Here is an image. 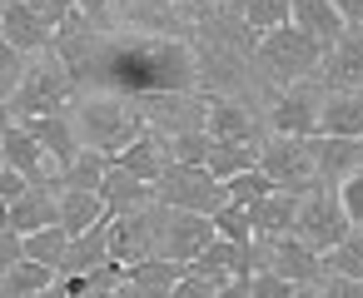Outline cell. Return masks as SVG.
Instances as JSON below:
<instances>
[{
	"label": "cell",
	"instance_id": "obj_1",
	"mask_svg": "<svg viewBox=\"0 0 363 298\" xmlns=\"http://www.w3.org/2000/svg\"><path fill=\"white\" fill-rule=\"evenodd\" d=\"M145 130H150V120H145V110H140L135 100L95 95V100L80 105V134H75V139H80L85 149L110 154V164H115V154H120L125 144H135Z\"/></svg>",
	"mask_w": 363,
	"mask_h": 298
},
{
	"label": "cell",
	"instance_id": "obj_2",
	"mask_svg": "<svg viewBox=\"0 0 363 298\" xmlns=\"http://www.w3.org/2000/svg\"><path fill=\"white\" fill-rule=\"evenodd\" d=\"M75 95H80V85L70 80V70H65L60 60H45V65H35V70L21 75L16 95L6 100V110H0V115L16 120V125H26V120H35V115H60Z\"/></svg>",
	"mask_w": 363,
	"mask_h": 298
},
{
	"label": "cell",
	"instance_id": "obj_3",
	"mask_svg": "<svg viewBox=\"0 0 363 298\" xmlns=\"http://www.w3.org/2000/svg\"><path fill=\"white\" fill-rule=\"evenodd\" d=\"M343 234H353V219L343 214L338 184L308 189V194L298 199V214H294V239H303L313 253H323V248H333Z\"/></svg>",
	"mask_w": 363,
	"mask_h": 298
},
{
	"label": "cell",
	"instance_id": "obj_4",
	"mask_svg": "<svg viewBox=\"0 0 363 298\" xmlns=\"http://www.w3.org/2000/svg\"><path fill=\"white\" fill-rule=\"evenodd\" d=\"M160 204L169 209H189V214H214L224 204V184L204 169V164H164V174L155 179Z\"/></svg>",
	"mask_w": 363,
	"mask_h": 298
},
{
	"label": "cell",
	"instance_id": "obj_5",
	"mask_svg": "<svg viewBox=\"0 0 363 298\" xmlns=\"http://www.w3.org/2000/svg\"><path fill=\"white\" fill-rule=\"evenodd\" d=\"M259 169L274 179V189H289V194H298V199H303L308 189H318V169H313L303 139L274 134V139L259 149Z\"/></svg>",
	"mask_w": 363,
	"mask_h": 298
},
{
	"label": "cell",
	"instance_id": "obj_6",
	"mask_svg": "<svg viewBox=\"0 0 363 298\" xmlns=\"http://www.w3.org/2000/svg\"><path fill=\"white\" fill-rule=\"evenodd\" d=\"M259 268H269V273H279V278H289V283H318L323 258H318L303 239L279 234V239H254V273H259Z\"/></svg>",
	"mask_w": 363,
	"mask_h": 298
},
{
	"label": "cell",
	"instance_id": "obj_7",
	"mask_svg": "<svg viewBox=\"0 0 363 298\" xmlns=\"http://www.w3.org/2000/svg\"><path fill=\"white\" fill-rule=\"evenodd\" d=\"M259 60L279 75V80H298V75H308L318 60H323V50L303 35V30H294V25H279V30H264L259 35Z\"/></svg>",
	"mask_w": 363,
	"mask_h": 298
},
{
	"label": "cell",
	"instance_id": "obj_8",
	"mask_svg": "<svg viewBox=\"0 0 363 298\" xmlns=\"http://www.w3.org/2000/svg\"><path fill=\"white\" fill-rule=\"evenodd\" d=\"M214 219L209 214H189V209H174L164 224H160V258H174V263H189L194 253H204L214 243Z\"/></svg>",
	"mask_w": 363,
	"mask_h": 298
},
{
	"label": "cell",
	"instance_id": "obj_9",
	"mask_svg": "<svg viewBox=\"0 0 363 298\" xmlns=\"http://www.w3.org/2000/svg\"><path fill=\"white\" fill-rule=\"evenodd\" d=\"M160 239V219H150L145 209H125V214H110V258L115 263H140L150 258V243Z\"/></svg>",
	"mask_w": 363,
	"mask_h": 298
},
{
	"label": "cell",
	"instance_id": "obj_10",
	"mask_svg": "<svg viewBox=\"0 0 363 298\" xmlns=\"http://www.w3.org/2000/svg\"><path fill=\"white\" fill-rule=\"evenodd\" d=\"M308 159L323 184H343L348 174L363 169V139H338V134H308Z\"/></svg>",
	"mask_w": 363,
	"mask_h": 298
},
{
	"label": "cell",
	"instance_id": "obj_11",
	"mask_svg": "<svg viewBox=\"0 0 363 298\" xmlns=\"http://www.w3.org/2000/svg\"><path fill=\"white\" fill-rule=\"evenodd\" d=\"M184 273L209 278V283H224V278L254 273V243H229V239H214L204 253H194V258L184 263Z\"/></svg>",
	"mask_w": 363,
	"mask_h": 298
},
{
	"label": "cell",
	"instance_id": "obj_12",
	"mask_svg": "<svg viewBox=\"0 0 363 298\" xmlns=\"http://www.w3.org/2000/svg\"><path fill=\"white\" fill-rule=\"evenodd\" d=\"M0 159H6L16 174H26V184H35V189H45V149L35 144V134L26 130V125H16V120H6V130H0Z\"/></svg>",
	"mask_w": 363,
	"mask_h": 298
},
{
	"label": "cell",
	"instance_id": "obj_13",
	"mask_svg": "<svg viewBox=\"0 0 363 298\" xmlns=\"http://www.w3.org/2000/svg\"><path fill=\"white\" fill-rule=\"evenodd\" d=\"M0 40H6L11 50H21V55H30V50H45V45L55 40V30H50L30 6L6 0V6H0Z\"/></svg>",
	"mask_w": 363,
	"mask_h": 298
},
{
	"label": "cell",
	"instance_id": "obj_14",
	"mask_svg": "<svg viewBox=\"0 0 363 298\" xmlns=\"http://www.w3.org/2000/svg\"><path fill=\"white\" fill-rule=\"evenodd\" d=\"M318 130V95L308 85H294L274 100V134H289V139H308Z\"/></svg>",
	"mask_w": 363,
	"mask_h": 298
},
{
	"label": "cell",
	"instance_id": "obj_15",
	"mask_svg": "<svg viewBox=\"0 0 363 298\" xmlns=\"http://www.w3.org/2000/svg\"><path fill=\"white\" fill-rule=\"evenodd\" d=\"M289 25H294V30H303V35H308V40H313L323 55H328V50L338 45V35L348 30V25H343V16L328 6V0H294Z\"/></svg>",
	"mask_w": 363,
	"mask_h": 298
},
{
	"label": "cell",
	"instance_id": "obj_16",
	"mask_svg": "<svg viewBox=\"0 0 363 298\" xmlns=\"http://www.w3.org/2000/svg\"><path fill=\"white\" fill-rule=\"evenodd\" d=\"M313 134L363 139V90H333L328 100H318V130Z\"/></svg>",
	"mask_w": 363,
	"mask_h": 298
},
{
	"label": "cell",
	"instance_id": "obj_17",
	"mask_svg": "<svg viewBox=\"0 0 363 298\" xmlns=\"http://www.w3.org/2000/svg\"><path fill=\"white\" fill-rule=\"evenodd\" d=\"M26 130L35 134V144L45 149V159H50L60 174L75 164L80 139H75V130H70V120H65V115H35V120H26Z\"/></svg>",
	"mask_w": 363,
	"mask_h": 298
},
{
	"label": "cell",
	"instance_id": "obj_18",
	"mask_svg": "<svg viewBox=\"0 0 363 298\" xmlns=\"http://www.w3.org/2000/svg\"><path fill=\"white\" fill-rule=\"evenodd\" d=\"M323 80L333 90H363V35L343 30L338 45L323 55Z\"/></svg>",
	"mask_w": 363,
	"mask_h": 298
},
{
	"label": "cell",
	"instance_id": "obj_19",
	"mask_svg": "<svg viewBox=\"0 0 363 298\" xmlns=\"http://www.w3.org/2000/svg\"><path fill=\"white\" fill-rule=\"evenodd\" d=\"M294 214H298V194L274 189L259 204H249V229L254 239H279V234H294Z\"/></svg>",
	"mask_w": 363,
	"mask_h": 298
},
{
	"label": "cell",
	"instance_id": "obj_20",
	"mask_svg": "<svg viewBox=\"0 0 363 298\" xmlns=\"http://www.w3.org/2000/svg\"><path fill=\"white\" fill-rule=\"evenodd\" d=\"M164 164H169V154H164V139H160L155 130H145L135 144H125V149L115 154V169H125V174L145 179V184H155V179L164 174Z\"/></svg>",
	"mask_w": 363,
	"mask_h": 298
},
{
	"label": "cell",
	"instance_id": "obj_21",
	"mask_svg": "<svg viewBox=\"0 0 363 298\" xmlns=\"http://www.w3.org/2000/svg\"><path fill=\"white\" fill-rule=\"evenodd\" d=\"M60 229L75 239V234H85V229H95L100 219H110V209H105V199L95 194V189H65L60 199Z\"/></svg>",
	"mask_w": 363,
	"mask_h": 298
},
{
	"label": "cell",
	"instance_id": "obj_22",
	"mask_svg": "<svg viewBox=\"0 0 363 298\" xmlns=\"http://www.w3.org/2000/svg\"><path fill=\"white\" fill-rule=\"evenodd\" d=\"M105 258H110V219H100L95 229L70 239V248L60 258V273H85V268H100Z\"/></svg>",
	"mask_w": 363,
	"mask_h": 298
},
{
	"label": "cell",
	"instance_id": "obj_23",
	"mask_svg": "<svg viewBox=\"0 0 363 298\" xmlns=\"http://www.w3.org/2000/svg\"><path fill=\"white\" fill-rule=\"evenodd\" d=\"M50 224H60V204L45 194V189H26L16 204H11V229L26 239V234H35V229H50Z\"/></svg>",
	"mask_w": 363,
	"mask_h": 298
},
{
	"label": "cell",
	"instance_id": "obj_24",
	"mask_svg": "<svg viewBox=\"0 0 363 298\" xmlns=\"http://www.w3.org/2000/svg\"><path fill=\"white\" fill-rule=\"evenodd\" d=\"M204 134L209 139H254V120L239 100H209L204 105Z\"/></svg>",
	"mask_w": 363,
	"mask_h": 298
},
{
	"label": "cell",
	"instance_id": "obj_25",
	"mask_svg": "<svg viewBox=\"0 0 363 298\" xmlns=\"http://www.w3.org/2000/svg\"><path fill=\"white\" fill-rule=\"evenodd\" d=\"M204 169L224 184V179H234V174H244V169H259V149H254V139H214Z\"/></svg>",
	"mask_w": 363,
	"mask_h": 298
},
{
	"label": "cell",
	"instance_id": "obj_26",
	"mask_svg": "<svg viewBox=\"0 0 363 298\" xmlns=\"http://www.w3.org/2000/svg\"><path fill=\"white\" fill-rule=\"evenodd\" d=\"M150 184L145 179H135V174H125V169H105V184H100V199H105V209L110 214H125V209H145L150 204Z\"/></svg>",
	"mask_w": 363,
	"mask_h": 298
},
{
	"label": "cell",
	"instance_id": "obj_27",
	"mask_svg": "<svg viewBox=\"0 0 363 298\" xmlns=\"http://www.w3.org/2000/svg\"><path fill=\"white\" fill-rule=\"evenodd\" d=\"M179 278H184V263L160 258V253H150V258H140V263L125 268V283H135V288H145V293H155V298H164Z\"/></svg>",
	"mask_w": 363,
	"mask_h": 298
},
{
	"label": "cell",
	"instance_id": "obj_28",
	"mask_svg": "<svg viewBox=\"0 0 363 298\" xmlns=\"http://www.w3.org/2000/svg\"><path fill=\"white\" fill-rule=\"evenodd\" d=\"M55 273H60V268H50V263L21 258L6 278H0V298H40V293L55 283Z\"/></svg>",
	"mask_w": 363,
	"mask_h": 298
},
{
	"label": "cell",
	"instance_id": "obj_29",
	"mask_svg": "<svg viewBox=\"0 0 363 298\" xmlns=\"http://www.w3.org/2000/svg\"><path fill=\"white\" fill-rule=\"evenodd\" d=\"M105 169H110V154H100V149H80L75 164L60 174V189H95V194H100Z\"/></svg>",
	"mask_w": 363,
	"mask_h": 298
},
{
	"label": "cell",
	"instance_id": "obj_30",
	"mask_svg": "<svg viewBox=\"0 0 363 298\" xmlns=\"http://www.w3.org/2000/svg\"><path fill=\"white\" fill-rule=\"evenodd\" d=\"M318 258H323V268L338 273V278H363V234H343V239H338L333 248H323Z\"/></svg>",
	"mask_w": 363,
	"mask_h": 298
},
{
	"label": "cell",
	"instance_id": "obj_31",
	"mask_svg": "<svg viewBox=\"0 0 363 298\" xmlns=\"http://www.w3.org/2000/svg\"><path fill=\"white\" fill-rule=\"evenodd\" d=\"M289 11H294V0H239V16H244V25L254 35L289 25Z\"/></svg>",
	"mask_w": 363,
	"mask_h": 298
},
{
	"label": "cell",
	"instance_id": "obj_32",
	"mask_svg": "<svg viewBox=\"0 0 363 298\" xmlns=\"http://www.w3.org/2000/svg\"><path fill=\"white\" fill-rule=\"evenodd\" d=\"M21 243H26V258L60 268V258H65V248H70V234H65L60 224H50V229H35V234H26Z\"/></svg>",
	"mask_w": 363,
	"mask_h": 298
},
{
	"label": "cell",
	"instance_id": "obj_33",
	"mask_svg": "<svg viewBox=\"0 0 363 298\" xmlns=\"http://www.w3.org/2000/svg\"><path fill=\"white\" fill-rule=\"evenodd\" d=\"M264 194H274V179H269L264 169H244V174L224 179V204H239V209H249V204H259Z\"/></svg>",
	"mask_w": 363,
	"mask_h": 298
},
{
	"label": "cell",
	"instance_id": "obj_34",
	"mask_svg": "<svg viewBox=\"0 0 363 298\" xmlns=\"http://www.w3.org/2000/svg\"><path fill=\"white\" fill-rule=\"evenodd\" d=\"M209 134L204 130H179L174 139H164V154H169V164H204L209 159Z\"/></svg>",
	"mask_w": 363,
	"mask_h": 298
},
{
	"label": "cell",
	"instance_id": "obj_35",
	"mask_svg": "<svg viewBox=\"0 0 363 298\" xmlns=\"http://www.w3.org/2000/svg\"><path fill=\"white\" fill-rule=\"evenodd\" d=\"M209 219H214V234H219V239H229V243H254L249 209H239V204H219Z\"/></svg>",
	"mask_w": 363,
	"mask_h": 298
},
{
	"label": "cell",
	"instance_id": "obj_36",
	"mask_svg": "<svg viewBox=\"0 0 363 298\" xmlns=\"http://www.w3.org/2000/svg\"><path fill=\"white\" fill-rule=\"evenodd\" d=\"M130 21L145 25V30H179L169 0H130Z\"/></svg>",
	"mask_w": 363,
	"mask_h": 298
},
{
	"label": "cell",
	"instance_id": "obj_37",
	"mask_svg": "<svg viewBox=\"0 0 363 298\" xmlns=\"http://www.w3.org/2000/svg\"><path fill=\"white\" fill-rule=\"evenodd\" d=\"M298 283H289V278H279V273H269V268H259V273H249V298H289Z\"/></svg>",
	"mask_w": 363,
	"mask_h": 298
},
{
	"label": "cell",
	"instance_id": "obj_38",
	"mask_svg": "<svg viewBox=\"0 0 363 298\" xmlns=\"http://www.w3.org/2000/svg\"><path fill=\"white\" fill-rule=\"evenodd\" d=\"M21 6H30V11H35L50 30H60V25L75 16V0H21Z\"/></svg>",
	"mask_w": 363,
	"mask_h": 298
},
{
	"label": "cell",
	"instance_id": "obj_39",
	"mask_svg": "<svg viewBox=\"0 0 363 298\" xmlns=\"http://www.w3.org/2000/svg\"><path fill=\"white\" fill-rule=\"evenodd\" d=\"M338 199H343V214H348L353 224H363V169L338 184Z\"/></svg>",
	"mask_w": 363,
	"mask_h": 298
},
{
	"label": "cell",
	"instance_id": "obj_40",
	"mask_svg": "<svg viewBox=\"0 0 363 298\" xmlns=\"http://www.w3.org/2000/svg\"><path fill=\"white\" fill-rule=\"evenodd\" d=\"M26 258V243H21V234L16 229H0V278H6L16 263Z\"/></svg>",
	"mask_w": 363,
	"mask_h": 298
},
{
	"label": "cell",
	"instance_id": "obj_41",
	"mask_svg": "<svg viewBox=\"0 0 363 298\" xmlns=\"http://www.w3.org/2000/svg\"><path fill=\"white\" fill-rule=\"evenodd\" d=\"M214 288H219V283H209V278H194V273H184V278H179V283H174V288H169L164 298H214Z\"/></svg>",
	"mask_w": 363,
	"mask_h": 298
},
{
	"label": "cell",
	"instance_id": "obj_42",
	"mask_svg": "<svg viewBox=\"0 0 363 298\" xmlns=\"http://www.w3.org/2000/svg\"><path fill=\"white\" fill-rule=\"evenodd\" d=\"M26 189H30V184H26V174H16L11 164H0V199H6V204H16Z\"/></svg>",
	"mask_w": 363,
	"mask_h": 298
},
{
	"label": "cell",
	"instance_id": "obj_43",
	"mask_svg": "<svg viewBox=\"0 0 363 298\" xmlns=\"http://www.w3.org/2000/svg\"><path fill=\"white\" fill-rule=\"evenodd\" d=\"M318 298H363V278H338V273H333Z\"/></svg>",
	"mask_w": 363,
	"mask_h": 298
},
{
	"label": "cell",
	"instance_id": "obj_44",
	"mask_svg": "<svg viewBox=\"0 0 363 298\" xmlns=\"http://www.w3.org/2000/svg\"><path fill=\"white\" fill-rule=\"evenodd\" d=\"M328 6L343 16V25H363V0H328Z\"/></svg>",
	"mask_w": 363,
	"mask_h": 298
},
{
	"label": "cell",
	"instance_id": "obj_45",
	"mask_svg": "<svg viewBox=\"0 0 363 298\" xmlns=\"http://www.w3.org/2000/svg\"><path fill=\"white\" fill-rule=\"evenodd\" d=\"M169 6H174V11H189V16H214L224 0H169Z\"/></svg>",
	"mask_w": 363,
	"mask_h": 298
},
{
	"label": "cell",
	"instance_id": "obj_46",
	"mask_svg": "<svg viewBox=\"0 0 363 298\" xmlns=\"http://www.w3.org/2000/svg\"><path fill=\"white\" fill-rule=\"evenodd\" d=\"M0 75H26V65H21V50H11L6 40H0Z\"/></svg>",
	"mask_w": 363,
	"mask_h": 298
},
{
	"label": "cell",
	"instance_id": "obj_47",
	"mask_svg": "<svg viewBox=\"0 0 363 298\" xmlns=\"http://www.w3.org/2000/svg\"><path fill=\"white\" fill-rule=\"evenodd\" d=\"M85 21H110V0H75Z\"/></svg>",
	"mask_w": 363,
	"mask_h": 298
},
{
	"label": "cell",
	"instance_id": "obj_48",
	"mask_svg": "<svg viewBox=\"0 0 363 298\" xmlns=\"http://www.w3.org/2000/svg\"><path fill=\"white\" fill-rule=\"evenodd\" d=\"M16 85H21V75H0V105L16 95Z\"/></svg>",
	"mask_w": 363,
	"mask_h": 298
},
{
	"label": "cell",
	"instance_id": "obj_49",
	"mask_svg": "<svg viewBox=\"0 0 363 298\" xmlns=\"http://www.w3.org/2000/svg\"><path fill=\"white\" fill-rule=\"evenodd\" d=\"M115 298H155V293H145V288H135V283H120Z\"/></svg>",
	"mask_w": 363,
	"mask_h": 298
},
{
	"label": "cell",
	"instance_id": "obj_50",
	"mask_svg": "<svg viewBox=\"0 0 363 298\" xmlns=\"http://www.w3.org/2000/svg\"><path fill=\"white\" fill-rule=\"evenodd\" d=\"M289 298H318V288H313V283H298V288H294Z\"/></svg>",
	"mask_w": 363,
	"mask_h": 298
},
{
	"label": "cell",
	"instance_id": "obj_51",
	"mask_svg": "<svg viewBox=\"0 0 363 298\" xmlns=\"http://www.w3.org/2000/svg\"><path fill=\"white\" fill-rule=\"evenodd\" d=\"M0 229H11V204L0 199Z\"/></svg>",
	"mask_w": 363,
	"mask_h": 298
},
{
	"label": "cell",
	"instance_id": "obj_52",
	"mask_svg": "<svg viewBox=\"0 0 363 298\" xmlns=\"http://www.w3.org/2000/svg\"><path fill=\"white\" fill-rule=\"evenodd\" d=\"M0 130H6V115H0Z\"/></svg>",
	"mask_w": 363,
	"mask_h": 298
}]
</instances>
